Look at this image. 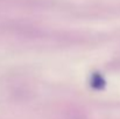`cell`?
Masks as SVG:
<instances>
[{"label":"cell","mask_w":120,"mask_h":119,"mask_svg":"<svg viewBox=\"0 0 120 119\" xmlns=\"http://www.w3.org/2000/svg\"><path fill=\"white\" fill-rule=\"evenodd\" d=\"M91 86L93 89H97V90H100L105 86V79L103 78V76L98 73H93L92 76H91Z\"/></svg>","instance_id":"cell-1"}]
</instances>
